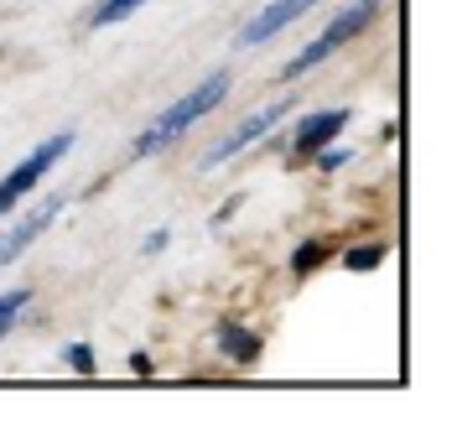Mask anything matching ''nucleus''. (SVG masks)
<instances>
[{
    "label": "nucleus",
    "mask_w": 457,
    "mask_h": 421,
    "mask_svg": "<svg viewBox=\"0 0 457 421\" xmlns=\"http://www.w3.org/2000/svg\"><path fill=\"white\" fill-rule=\"evenodd\" d=\"M68 146H73V136H68V131H62V136H53V140H42V146L31 151L27 162H21V167L5 177V193H11V198L31 193V188H37V182H42V177H47V172L57 167V156H62Z\"/></svg>",
    "instance_id": "5"
},
{
    "label": "nucleus",
    "mask_w": 457,
    "mask_h": 421,
    "mask_svg": "<svg viewBox=\"0 0 457 421\" xmlns=\"http://www.w3.org/2000/svg\"><path fill=\"white\" fill-rule=\"evenodd\" d=\"M385 260H390V245H359V250L343 255V265H348V271H379Z\"/></svg>",
    "instance_id": "10"
},
{
    "label": "nucleus",
    "mask_w": 457,
    "mask_h": 421,
    "mask_svg": "<svg viewBox=\"0 0 457 421\" xmlns=\"http://www.w3.org/2000/svg\"><path fill=\"white\" fill-rule=\"evenodd\" d=\"M374 11H379V0H359V5H343V11L333 16V21H328V31L317 37L312 47H302V53L291 57V63H286V79H302L307 68H317L322 57H333V53H338L343 42H353V37H359V31H364V27L374 21Z\"/></svg>",
    "instance_id": "2"
},
{
    "label": "nucleus",
    "mask_w": 457,
    "mask_h": 421,
    "mask_svg": "<svg viewBox=\"0 0 457 421\" xmlns=\"http://www.w3.org/2000/svg\"><path fill=\"white\" fill-rule=\"evenodd\" d=\"M224 94H228V73H208L198 88H187L171 110H162L156 114V125L145 131L141 140H136V156H151V151H162V146H171V140L182 136L187 125H198L208 110H219L224 105Z\"/></svg>",
    "instance_id": "1"
},
{
    "label": "nucleus",
    "mask_w": 457,
    "mask_h": 421,
    "mask_svg": "<svg viewBox=\"0 0 457 421\" xmlns=\"http://www.w3.org/2000/svg\"><path fill=\"white\" fill-rule=\"evenodd\" d=\"M11 208H16V198L5 193V182H0V219H5V214H11Z\"/></svg>",
    "instance_id": "15"
},
{
    "label": "nucleus",
    "mask_w": 457,
    "mask_h": 421,
    "mask_svg": "<svg viewBox=\"0 0 457 421\" xmlns=\"http://www.w3.org/2000/svg\"><path fill=\"white\" fill-rule=\"evenodd\" d=\"M348 125V110H322V114H312V120H302L296 125V156H317L328 140H338V131Z\"/></svg>",
    "instance_id": "6"
},
{
    "label": "nucleus",
    "mask_w": 457,
    "mask_h": 421,
    "mask_svg": "<svg viewBox=\"0 0 457 421\" xmlns=\"http://www.w3.org/2000/svg\"><path fill=\"white\" fill-rule=\"evenodd\" d=\"M343 162H353V156H348L343 146H322V151H317V167H328V172H338Z\"/></svg>",
    "instance_id": "14"
},
{
    "label": "nucleus",
    "mask_w": 457,
    "mask_h": 421,
    "mask_svg": "<svg viewBox=\"0 0 457 421\" xmlns=\"http://www.w3.org/2000/svg\"><path fill=\"white\" fill-rule=\"evenodd\" d=\"M312 5H317V0H270V5L260 11V16H250V21L239 27V37H234V42H239V47H255V42H270L276 31H286L291 21H296V16H307Z\"/></svg>",
    "instance_id": "4"
},
{
    "label": "nucleus",
    "mask_w": 457,
    "mask_h": 421,
    "mask_svg": "<svg viewBox=\"0 0 457 421\" xmlns=\"http://www.w3.org/2000/svg\"><path fill=\"white\" fill-rule=\"evenodd\" d=\"M57 214H62V198H47V203H42V208H37L31 219H21V224H16L11 234H5V240H0V265H11V260L27 250V245L37 240V234H42V229L53 224Z\"/></svg>",
    "instance_id": "7"
},
{
    "label": "nucleus",
    "mask_w": 457,
    "mask_h": 421,
    "mask_svg": "<svg viewBox=\"0 0 457 421\" xmlns=\"http://www.w3.org/2000/svg\"><path fill=\"white\" fill-rule=\"evenodd\" d=\"M219 349H224L234 365H255L260 359V338L250 333V328H239V323H224V328H219Z\"/></svg>",
    "instance_id": "8"
},
{
    "label": "nucleus",
    "mask_w": 457,
    "mask_h": 421,
    "mask_svg": "<svg viewBox=\"0 0 457 421\" xmlns=\"http://www.w3.org/2000/svg\"><path fill=\"white\" fill-rule=\"evenodd\" d=\"M286 110H291V99H276V105H265V110H255L250 120H245V125H239V131H228V136L219 140V146H213L208 156H203L198 167H203V172L224 167L228 156H234V151H245V146H255L260 136H270V131H276V120H281Z\"/></svg>",
    "instance_id": "3"
},
{
    "label": "nucleus",
    "mask_w": 457,
    "mask_h": 421,
    "mask_svg": "<svg viewBox=\"0 0 457 421\" xmlns=\"http://www.w3.org/2000/svg\"><path fill=\"white\" fill-rule=\"evenodd\" d=\"M141 5H145V0H104L88 21H94V27H110V21H125L130 11H141Z\"/></svg>",
    "instance_id": "11"
},
{
    "label": "nucleus",
    "mask_w": 457,
    "mask_h": 421,
    "mask_svg": "<svg viewBox=\"0 0 457 421\" xmlns=\"http://www.w3.org/2000/svg\"><path fill=\"white\" fill-rule=\"evenodd\" d=\"M27 302H31V291H27V286H16V291H5V297H0V338H5V328L16 323V312L27 307Z\"/></svg>",
    "instance_id": "12"
},
{
    "label": "nucleus",
    "mask_w": 457,
    "mask_h": 421,
    "mask_svg": "<svg viewBox=\"0 0 457 421\" xmlns=\"http://www.w3.org/2000/svg\"><path fill=\"white\" fill-rule=\"evenodd\" d=\"M328 255H333V240H307L302 250L291 255V271H296V276H312V271L322 265V260H328Z\"/></svg>",
    "instance_id": "9"
},
{
    "label": "nucleus",
    "mask_w": 457,
    "mask_h": 421,
    "mask_svg": "<svg viewBox=\"0 0 457 421\" xmlns=\"http://www.w3.org/2000/svg\"><path fill=\"white\" fill-rule=\"evenodd\" d=\"M62 359L79 369V375H88V369H94V349H88V343H68V349H62Z\"/></svg>",
    "instance_id": "13"
}]
</instances>
